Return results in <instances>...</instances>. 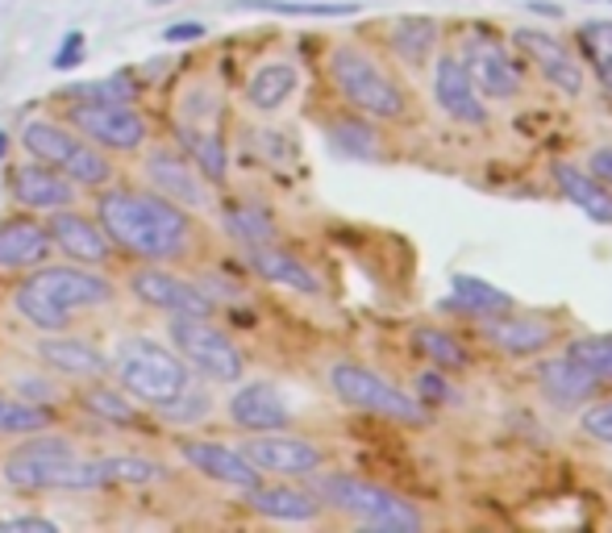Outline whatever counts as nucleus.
I'll list each match as a JSON object with an SVG mask.
<instances>
[{
  "mask_svg": "<svg viewBox=\"0 0 612 533\" xmlns=\"http://www.w3.org/2000/svg\"><path fill=\"white\" fill-rule=\"evenodd\" d=\"M101 229L109 238L125 246L130 255L142 258H175L187 250L192 225L180 208L163 196H137V192H104L101 205Z\"/></svg>",
  "mask_w": 612,
  "mask_h": 533,
  "instance_id": "obj_1",
  "label": "nucleus"
},
{
  "mask_svg": "<svg viewBox=\"0 0 612 533\" xmlns=\"http://www.w3.org/2000/svg\"><path fill=\"white\" fill-rule=\"evenodd\" d=\"M113 288L101 276H88V271H71V267H51V271H38L18 288L13 305L18 312L38 329H63L84 309L109 305Z\"/></svg>",
  "mask_w": 612,
  "mask_h": 533,
  "instance_id": "obj_2",
  "label": "nucleus"
},
{
  "mask_svg": "<svg viewBox=\"0 0 612 533\" xmlns=\"http://www.w3.org/2000/svg\"><path fill=\"white\" fill-rule=\"evenodd\" d=\"M118 379L121 388L137 400H151V404H163V400H175V396L187 388V367L171 350L146 342V338H130L121 342L118 350Z\"/></svg>",
  "mask_w": 612,
  "mask_h": 533,
  "instance_id": "obj_3",
  "label": "nucleus"
},
{
  "mask_svg": "<svg viewBox=\"0 0 612 533\" xmlns=\"http://www.w3.org/2000/svg\"><path fill=\"white\" fill-rule=\"evenodd\" d=\"M329 71H334V84L341 88V96L363 113H371V117H400L405 113L400 84L358 47H338L329 59Z\"/></svg>",
  "mask_w": 612,
  "mask_h": 533,
  "instance_id": "obj_4",
  "label": "nucleus"
},
{
  "mask_svg": "<svg viewBox=\"0 0 612 533\" xmlns=\"http://www.w3.org/2000/svg\"><path fill=\"white\" fill-rule=\"evenodd\" d=\"M317 492L322 500L329 504H338L341 513L358 516V521H367L375 530H417L421 525V516L408 509L400 496H391L384 488H375L367 480H355V475H325L317 480Z\"/></svg>",
  "mask_w": 612,
  "mask_h": 533,
  "instance_id": "obj_5",
  "label": "nucleus"
},
{
  "mask_svg": "<svg viewBox=\"0 0 612 533\" xmlns=\"http://www.w3.org/2000/svg\"><path fill=\"white\" fill-rule=\"evenodd\" d=\"M21 142L26 151L38 158V163H51V167H63L68 180L84 184V188H96L109 180V163H104L101 151H92L84 142L68 134L63 125H51V121H30L21 130Z\"/></svg>",
  "mask_w": 612,
  "mask_h": 533,
  "instance_id": "obj_6",
  "label": "nucleus"
},
{
  "mask_svg": "<svg viewBox=\"0 0 612 533\" xmlns=\"http://www.w3.org/2000/svg\"><path fill=\"white\" fill-rule=\"evenodd\" d=\"M329 379H334V392L346 404H355V409H367V413L388 417V421H405V426H421L426 421L421 400H412L408 392L391 388L388 379H379L375 371L358 367V362H338L329 371Z\"/></svg>",
  "mask_w": 612,
  "mask_h": 533,
  "instance_id": "obj_7",
  "label": "nucleus"
},
{
  "mask_svg": "<svg viewBox=\"0 0 612 533\" xmlns=\"http://www.w3.org/2000/svg\"><path fill=\"white\" fill-rule=\"evenodd\" d=\"M171 338L180 346V355L208 379L234 383L242 376V350L225 338L222 329L204 326V317H175L171 321Z\"/></svg>",
  "mask_w": 612,
  "mask_h": 533,
  "instance_id": "obj_8",
  "label": "nucleus"
},
{
  "mask_svg": "<svg viewBox=\"0 0 612 533\" xmlns=\"http://www.w3.org/2000/svg\"><path fill=\"white\" fill-rule=\"evenodd\" d=\"M71 125L88 134L92 142H101L109 151H134L146 139V121L137 117L130 104L118 101H84L71 109Z\"/></svg>",
  "mask_w": 612,
  "mask_h": 533,
  "instance_id": "obj_9",
  "label": "nucleus"
},
{
  "mask_svg": "<svg viewBox=\"0 0 612 533\" xmlns=\"http://www.w3.org/2000/svg\"><path fill=\"white\" fill-rule=\"evenodd\" d=\"M75 459V450L71 442H59V438H34V442H26L21 450H13L9 459H4V480L21 488V492H47L54 488L59 480V471Z\"/></svg>",
  "mask_w": 612,
  "mask_h": 533,
  "instance_id": "obj_10",
  "label": "nucleus"
},
{
  "mask_svg": "<svg viewBox=\"0 0 612 533\" xmlns=\"http://www.w3.org/2000/svg\"><path fill=\"white\" fill-rule=\"evenodd\" d=\"M462 63L471 71V80H476L479 96H492V101H504V96H517L521 92V71L517 63L509 59V51L488 38L483 30L467 38V47H462Z\"/></svg>",
  "mask_w": 612,
  "mask_h": 533,
  "instance_id": "obj_11",
  "label": "nucleus"
},
{
  "mask_svg": "<svg viewBox=\"0 0 612 533\" xmlns=\"http://www.w3.org/2000/svg\"><path fill=\"white\" fill-rule=\"evenodd\" d=\"M434 92H438V104L455 121H467V125H483L488 121V109L479 101V88L471 80V71L462 63L459 54H442L438 68H434Z\"/></svg>",
  "mask_w": 612,
  "mask_h": 533,
  "instance_id": "obj_12",
  "label": "nucleus"
},
{
  "mask_svg": "<svg viewBox=\"0 0 612 533\" xmlns=\"http://www.w3.org/2000/svg\"><path fill=\"white\" fill-rule=\"evenodd\" d=\"M512 47L526 54L529 63L542 71L559 92L575 96L579 88H583V68H579L575 59L562 51V42H554L550 34H542V30H517V34H512Z\"/></svg>",
  "mask_w": 612,
  "mask_h": 533,
  "instance_id": "obj_13",
  "label": "nucleus"
},
{
  "mask_svg": "<svg viewBox=\"0 0 612 533\" xmlns=\"http://www.w3.org/2000/svg\"><path fill=\"white\" fill-rule=\"evenodd\" d=\"M134 293L146 305H154V309H167L171 317H208L213 312V300L201 288H192V284L167 276V271H142V276H134Z\"/></svg>",
  "mask_w": 612,
  "mask_h": 533,
  "instance_id": "obj_14",
  "label": "nucleus"
},
{
  "mask_svg": "<svg viewBox=\"0 0 612 533\" xmlns=\"http://www.w3.org/2000/svg\"><path fill=\"white\" fill-rule=\"evenodd\" d=\"M258 471H272V475H313L322 467V450L300 438H255L242 450Z\"/></svg>",
  "mask_w": 612,
  "mask_h": 533,
  "instance_id": "obj_15",
  "label": "nucleus"
},
{
  "mask_svg": "<svg viewBox=\"0 0 612 533\" xmlns=\"http://www.w3.org/2000/svg\"><path fill=\"white\" fill-rule=\"evenodd\" d=\"M483 321V338L492 346H500L504 355H538L545 346L554 342V329L538 321V317H512L509 312H488V317H479Z\"/></svg>",
  "mask_w": 612,
  "mask_h": 533,
  "instance_id": "obj_16",
  "label": "nucleus"
},
{
  "mask_svg": "<svg viewBox=\"0 0 612 533\" xmlns=\"http://www.w3.org/2000/svg\"><path fill=\"white\" fill-rule=\"evenodd\" d=\"M184 459L196 467V471L230 483V488H242V492L258 488V467L251 463L242 450L217 447V442H184Z\"/></svg>",
  "mask_w": 612,
  "mask_h": 533,
  "instance_id": "obj_17",
  "label": "nucleus"
},
{
  "mask_svg": "<svg viewBox=\"0 0 612 533\" xmlns=\"http://www.w3.org/2000/svg\"><path fill=\"white\" fill-rule=\"evenodd\" d=\"M230 417L238 421L242 430H255V433H267V430H284L292 421L288 404L279 400L272 383H246L234 392L230 400Z\"/></svg>",
  "mask_w": 612,
  "mask_h": 533,
  "instance_id": "obj_18",
  "label": "nucleus"
},
{
  "mask_svg": "<svg viewBox=\"0 0 612 533\" xmlns=\"http://www.w3.org/2000/svg\"><path fill=\"white\" fill-rule=\"evenodd\" d=\"M13 201H21L26 208H38V213H59V208H68L75 196H71V180L54 175L51 167L26 163V167L13 172Z\"/></svg>",
  "mask_w": 612,
  "mask_h": 533,
  "instance_id": "obj_19",
  "label": "nucleus"
},
{
  "mask_svg": "<svg viewBox=\"0 0 612 533\" xmlns=\"http://www.w3.org/2000/svg\"><path fill=\"white\" fill-rule=\"evenodd\" d=\"M538 379H542L545 396H550L554 404H562V409H575L583 400H592L595 388H600V379H595L583 362L571 359V355L545 359L542 367H538Z\"/></svg>",
  "mask_w": 612,
  "mask_h": 533,
  "instance_id": "obj_20",
  "label": "nucleus"
},
{
  "mask_svg": "<svg viewBox=\"0 0 612 533\" xmlns=\"http://www.w3.org/2000/svg\"><path fill=\"white\" fill-rule=\"evenodd\" d=\"M51 229L30 217H4L0 222V267H30L51 255Z\"/></svg>",
  "mask_w": 612,
  "mask_h": 533,
  "instance_id": "obj_21",
  "label": "nucleus"
},
{
  "mask_svg": "<svg viewBox=\"0 0 612 533\" xmlns=\"http://www.w3.org/2000/svg\"><path fill=\"white\" fill-rule=\"evenodd\" d=\"M554 184L562 188V196L575 208H583L592 222L612 225V184L595 180L592 172L583 167H571V163H554Z\"/></svg>",
  "mask_w": 612,
  "mask_h": 533,
  "instance_id": "obj_22",
  "label": "nucleus"
},
{
  "mask_svg": "<svg viewBox=\"0 0 612 533\" xmlns=\"http://www.w3.org/2000/svg\"><path fill=\"white\" fill-rule=\"evenodd\" d=\"M54 246H63L71 258L80 263H104L109 258V234L101 225H92L88 217H75V213H59L51 225Z\"/></svg>",
  "mask_w": 612,
  "mask_h": 533,
  "instance_id": "obj_23",
  "label": "nucleus"
},
{
  "mask_svg": "<svg viewBox=\"0 0 612 533\" xmlns=\"http://www.w3.org/2000/svg\"><path fill=\"white\" fill-rule=\"evenodd\" d=\"M251 267H255L263 279H272V284H284V288H296V293H322V284L313 279L300 258L284 255V250H275V246H251Z\"/></svg>",
  "mask_w": 612,
  "mask_h": 533,
  "instance_id": "obj_24",
  "label": "nucleus"
},
{
  "mask_svg": "<svg viewBox=\"0 0 612 533\" xmlns=\"http://www.w3.org/2000/svg\"><path fill=\"white\" fill-rule=\"evenodd\" d=\"M251 496V509L263 516H272V521H313L317 516V500L308 496V492H296V488H251L246 492Z\"/></svg>",
  "mask_w": 612,
  "mask_h": 533,
  "instance_id": "obj_25",
  "label": "nucleus"
},
{
  "mask_svg": "<svg viewBox=\"0 0 612 533\" xmlns=\"http://www.w3.org/2000/svg\"><path fill=\"white\" fill-rule=\"evenodd\" d=\"M42 359L51 362L54 371L75 376V379L104 376V371H109L104 355H96V350L84 346V342H71V338H51V342H42Z\"/></svg>",
  "mask_w": 612,
  "mask_h": 533,
  "instance_id": "obj_26",
  "label": "nucleus"
},
{
  "mask_svg": "<svg viewBox=\"0 0 612 533\" xmlns=\"http://www.w3.org/2000/svg\"><path fill=\"white\" fill-rule=\"evenodd\" d=\"M146 172H151V180L167 192L171 201H180V205H201V184H196V175H192V167H187L184 158L159 151V155H151Z\"/></svg>",
  "mask_w": 612,
  "mask_h": 533,
  "instance_id": "obj_27",
  "label": "nucleus"
},
{
  "mask_svg": "<svg viewBox=\"0 0 612 533\" xmlns=\"http://www.w3.org/2000/svg\"><path fill=\"white\" fill-rule=\"evenodd\" d=\"M292 92H296V68H292V63H263V68L251 75V88H246L251 104L263 109V113L279 109Z\"/></svg>",
  "mask_w": 612,
  "mask_h": 533,
  "instance_id": "obj_28",
  "label": "nucleus"
},
{
  "mask_svg": "<svg viewBox=\"0 0 612 533\" xmlns=\"http://www.w3.org/2000/svg\"><path fill=\"white\" fill-rule=\"evenodd\" d=\"M412 346L426 355L434 367H442V371H462V367H471V355H467V346L455 338V334H446V329H412Z\"/></svg>",
  "mask_w": 612,
  "mask_h": 533,
  "instance_id": "obj_29",
  "label": "nucleus"
},
{
  "mask_svg": "<svg viewBox=\"0 0 612 533\" xmlns=\"http://www.w3.org/2000/svg\"><path fill=\"white\" fill-rule=\"evenodd\" d=\"M579 47H583V59L592 63V71L600 75V84L612 92V21H583L579 25Z\"/></svg>",
  "mask_w": 612,
  "mask_h": 533,
  "instance_id": "obj_30",
  "label": "nucleus"
},
{
  "mask_svg": "<svg viewBox=\"0 0 612 533\" xmlns=\"http://www.w3.org/2000/svg\"><path fill=\"white\" fill-rule=\"evenodd\" d=\"M455 305L459 309H471L479 312V317H488V312H509L512 309V296L509 293H500V288H492V284H483V279L476 276H455Z\"/></svg>",
  "mask_w": 612,
  "mask_h": 533,
  "instance_id": "obj_31",
  "label": "nucleus"
},
{
  "mask_svg": "<svg viewBox=\"0 0 612 533\" xmlns=\"http://www.w3.org/2000/svg\"><path fill=\"white\" fill-rule=\"evenodd\" d=\"M434 42H438V21H429V18H400L396 21L391 47L405 54L408 63H426V54L434 51Z\"/></svg>",
  "mask_w": 612,
  "mask_h": 533,
  "instance_id": "obj_32",
  "label": "nucleus"
},
{
  "mask_svg": "<svg viewBox=\"0 0 612 533\" xmlns=\"http://www.w3.org/2000/svg\"><path fill=\"white\" fill-rule=\"evenodd\" d=\"M180 139H184V146H187V155L196 158V167H201L213 184H222L225 180V142H222V134H201V130H180Z\"/></svg>",
  "mask_w": 612,
  "mask_h": 533,
  "instance_id": "obj_33",
  "label": "nucleus"
},
{
  "mask_svg": "<svg viewBox=\"0 0 612 533\" xmlns=\"http://www.w3.org/2000/svg\"><path fill=\"white\" fill-rule=\"evenodd\" d=\"M234 4L284 13V18H350V13H358V4H308V0H234Z\"/></svg>",
  "mask_w": 612,
  "mask_h": 533,
  "instance_id": "obj_34",
  "label": "nucleus"
},
{
  "mask_svg": "<svg viewBox=\"0 0 612 533\" xmlns=\"http://www.w3.org/2000/svg\"><path fill=\"white\" fill-rule=\"evenodd\" d=\"M225 229H230V234H234L238 242H246V246H263V242L275 238L272 217H267L263 208H255V205L225 208Z\"/></svg>",
  "mask_w": 612,
  "mask_h": 533,
  "instance_id": "obj_35",
  "label": "nucleus"
},
{
  "mask_svg": "<svg viewBox=\"0 0 612 533\" xmlns=\"http://www.w3.org/2000/svg\"><path fill=\"white\" fill-rule=\"evenodd\" d=\"M54 421L51 409L42 404H21V400H4L0 396V430L4 433H38Z\"/></svg>",
  "mask_w": 612,
  "mask_h": 533,
  "instance_id": "obj_36",
  "label": "nucleus"
},
{
  "mask_svg": "<svg viewBox=\"0 0 612 533\" xmlns=\"http://www.w3.org/2000/svg\"><path fill=\"white\" fill-rule=\"evenodd\" d=\"M567 355L575 362H583L595 379H609L612 383V334H595V338H575L567 346Z\"/></svg>",
  "mask_w": 612,
  "mask_h": 533,
  "instance_id": "obj_37",
  "label": "nucleus"
},
{
  "mask_svg": "<svg viewBox=\"0 0 612 533\" xmlns=\"http://www.w3.org/2000/svg\"><path fill=\"white\" fill-rule=\"evenodd\" d=\"M334 146H338L341 155H355V158L379 155V139H375L371 125H363V121H338L334 125Z\"/></svg>",
  "mask_w": 612,
  "mask_h": 533,
  "instance_id": "obj_38",
  "label": "nucleus"
},
{
  "mask_svg": "<svg viewBox=\"0 0 612 533\" xmlns=\"http://www.w3.org/2000/svg\"><path fill=\"white\" fill-rule=\"evenodd\" d=\"M84 404L92 409L96 417H104V421H121V426H130V421H137L134 404L130 400H121L118 392H109V388H96V392L84 396Z\"/></svg>",
  "mask_w": 612,
  "mask_h": 533,
  "instance_id": "obj_39",
  "label": "nucleus"
},
{
  "mask_svg": "<svg viewBox=\"0 0 612 533\" xmlns=\"http://www.w3.org/2000/svg\"><path fill=\"white\" fill-rule=\"evenodd\" d=\"M583 433L595 438V442H604V447H612V400L583 413Z\"/></svg>",
  "mask_w": 612,
  "mask_h": 533,
  "instance_id": "obj_40",
  "label": "nucleus"
},
{
  "mask_svg": "<svg viewBox=\"0 0 612 533\" xmlns=\"http://www.w3.org/2000/svg\"><path fill=\"white\" fill-rule=\"evenodd\" d=\"M84 51H88V38L80 34V30H71L68 38H63V47L54 51V71H71V68H80L84 63Z\"/></svg>",
  "mask_w": 612,
  "mask_h": 533,
  "instance_id": "obj_41",
  "label": "nucleus"
},
{
  "mask_svg": "<svg viewBox=\"0 0 612 533\" xmlns=\"http://www.w3.org/2000/svg\"><path fill=\"white\" fill-rule=\"evenodd\" d=\"M417 396L429 400V404H455V392H450V383L438 371H426V376L417 379Z\"/></svg>",
  "mask_w": 612,
  "mask_h": 533,
  "instance_id": "obj_42",
  "label": "nucleus"
},
{
  "mask_svg": "<svg viewBox=\"0 0 612 533\" xmlns=\"http://www.w3.org/2000/svg\"><path fill=\"white\" fill-rule=\"evenodd\" d=\"M59 525L54 521H42V516H9L0 521V533H54Z\"/></svg>",
  "mask_w": 612,
  "mask_h": 533,
  "instance_id": "obj_43",
  "label": "nucleus"
},
{
  "mask_svg": "<svg viewBox=\"0 0 612 533\" xmlns=\"http://www.w3.org/2000/svg\"><path fill=\"white\" fill-rule=\"evenodd\" d=\"M187 404H175V400H163V404H159V409H163V413L167 417H175V421H184V417H204L208 413V400H204V396H184Z\"/></svg>",
  "mask_w": 612,
  "mask_h": 533,
  "instance_id": "obj_44",
  "label": "nucleus"
},
{
  "mask_svg": "<svg viewBox=\"0 0 612 533\" xmlns=\"http://www.w3.org/2000/svg\"><path fill=\"white\" fill-rule=\"evenodd\" d=\"M163 38L167 42H196V38H204V25L201 21H175V25L163 30Z\"/></svg>",
  "mask_w": 612,
  "mask_h": 533,
  "instance_id": "obj_45",
  "label": "nucleus"
},
{
  "mask_svg": "<svg viewBox=\"0 0 612 533\" xmlns=\"http://www.w3.org/2000/svg\"><path fill=\"white\" fill-rule=\"evenodd\" d=\"M588 172L595 175V180H604V184H612V146H600L592 158H588Z\"/></svg>",
  "mask_w": 612,
  "mask_h": 533,
  "instance_id": "obj_46",
  "label": "nucleus"
},
{
  "mask_svg": "<svg viewBox=\"0 0 612 533\" xmlns=\"http://www.w3.org/2000/svg\"><path fill=\"white\" fill-rule=\"evenodd\" d=\"M9 155V134H4V130H0V158Z\"/></svg>",
  "mask_w": 612,
  "mask_h": 533,
  "instance_id": "obj_47",
  "label": "nucleus"
},
{
  "mask_svg": "<svg viewBox=\"0 0 612 533\" xmlns=\"http://www.w3.org/2000/svg\"><path fill=\"white\" fill-rule=\"evenodd\" d=\"M146 4H167V0H146Z\"/></svg>",
  "mask_w": 612,
  "mask_h": 533,
  "instance_id": "obj_48",
  "label": "nucleus"
}]
</instances>
